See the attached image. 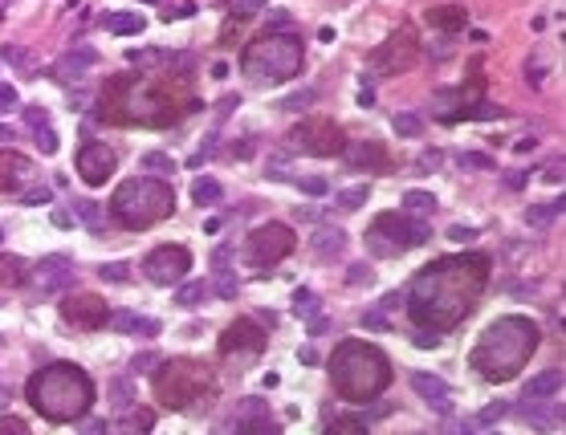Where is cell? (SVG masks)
Masks as SVG:
<instances>
[{"label":"cell","mask_w":566,"mask_h":435,"mask_svg":"<svg viewBox=\"0 0 566 435\" xmlns=\"http://www.w3.org/2000/svg\"><path fill=\"white\" fill-rule=\"evenodd\" d=\"M294 179H298V187H302L305 195H326V187H330L322 175H294Z\"/></svg>","instance_id":"obj_40"},{"label":"cell","mask_w":566,"mask_h":435,"mask_svg":"<svg viewBox=\"0 0 566 435\" xmlns=\"http://www.w3.org/2000/svg\"><path fill=\"white\" fill-rule=\"evenodd\" d=\"M216 293L224 297V301H232V297H236V277H232L228 268H220V273H216Z\"/></svg>","instance_id":"obj_42"},{"label":"cell","mask_w":566,"mask_h":435,"mask_svg":"<svg viewBox=\"0 0 566 435\" xmlns=\"http://www.w3.org/2000/svg\"><path fill=\"white\" fill-rule=\"evenodd\" d=\"M143 167H147V171H159V175H172L175 171V159H172V155H163V151H151V155H143Z\"/></svg>","instance_id":"obj_37"},{"label":"cell","mask_w":566,"mask_h":435,"mask_svg":"<svg viewBox=\"0 0 566 435\" xmlns=\"http://www.w3.org/2000/svg\"><path fill=\"white\" fill-rule=\"evenodd\" d=\"M412 391L420 394L424 403H432L436 411H448V407H452V403H448V387H444V379H436V374L416 370V374H412Z\"/></svg>","instance_id":"obj_21"},{"label":"cell","mask_w":566,"mask_h":435,"mask_svg":"<svg viewBox=\"0 0 566 435\" xmlns=\"http://www.w3.org/2000/svg\"><path fill=\"white\" fill-rule=\"evenodd\" d=\"M522 419L529 427H563V407L554 399H522Z\"/></svg>","instance_id":"obj_20"},{"label":"cell","mask_w":566,"mask_h":435,"mask_svg":"<svg viewBox=\"0 0 566 435\" xmlns=\"http://www.w3.org/2000/svg\"><path fill=\"white\" fill-rule=\"evenodd\" d=\"M367 200H371V187H367V183H358V187H347V191H338V195H334V208H338V212H358Z\"/></svg>","instance_id":"obj_28"},{"label":"cell","mask_w":566,"mask_h":435,"mask_svg":"<svg viewBox=\"0 0 566 435\" xmlns=\"http://www.w3.org/2000/svg\"><path fill=\"white\" fill-rule=\"evenodd\" d=\"M114 167H119V155L106 147V142H86V147H78V159H74V171L86 179L90 187H98V183H106L110 175H114Z\"/></svg>","instance_id":"obj_14"},{"label":"cell","mask_w":566,"mask_h":435,"mask_svg":"<svg viewBox=\"0 0 566 435\" xmlns=\"http://www.w3.org/2000/svg\"><path fill=\"white\" fill-rule=\"evenodd\" d=\"M228 257H232V248H228V244H220L216 253H212V268H216V273H220V268H228Z\"/></svg>","instance_id":"obj_55"},{"label":"cell","mask_w":566,"mask_h":435,"mask_svg":"<svg viewBox=\"0 0 566 435\" xmlns=\"http://www.w3.org/2000/svg\"><path fill=\"white\" fill-rule=\"evenodd\" d=\"M25 123H29V127H41V123H49V114H45L41 106H29V110H25Z\"/></svg>","instance_id":"obj_54"},{"label":"cell","mask_w":566,"mask_h":435,"mask_svg":"<svg viewBox=\"0 0 566 435\" xmlns=\"http://www.w3.org/2000/svg\"><path fill=\"white\" fill-rule=\"evenodd\" d=\"M456 163H461V171H493V155H481V151L456 155Z\"/></svg>","instance_id":"obj_35"},{"label":"cell","mask_w":566,"mask_h":435,"mask_svg":"<svg viewBox=\"0 0 566 435\" xmlns=\"http://www.w3.org/2000/svg\"><path fill=\"white\" fill-rule=\"evenodd\" d=\"M245 253H249V264H253V268H273V264H281L290 253H294V228L269 220V224H261V228L249 232Z\"/></svg>","instance_id":"obj_10"},{"label":"cell","mask_w":566,"mask_h":435,"mask_svg":"<svg viewBox=\"0 0 566 435\" xmlns=\"http://www.w3.org/2000/svg\"><path fill=\"white\" fill-rule=\"evenodd\" d=\"M395 134H403V138H416V134H424V118L416 114V110H399L392 118Z\"/></svg>","instance_id":"obj_32"},{"label":"cell","mask_w":566,"mask_h":435,"mask_svg":"<svg viewBox=\"0 0 566 435\" xmlns=\"http://www.w3.org/2000/svg\"><path fill=\"white\" fill-rule=\"evenodd\" d=\"M546 183H563V159H554L550 167H546V175H542Z\"/></svg>","instance_id":"obj_58"},{"label":"cell","mask_w":566,"mask_h":435,"mask_svg":"<svg viewBox=\"0 0 566 435\" xmlns=\"http://www.w3.org/2000/svg\"><path fill=\"white\" fill-rule=\"evenodd\" d=\"M106 110L110 123H147V127H163L172 118H183L196 110V98L188 89H175V94H155L151 78H119L110 82L102 102H98V114Z\"/></svg>","instance_id":"obj_3"},{"label":"cell","mask_w":566,"mask_h":435,"mask_svg":"<svg viewBox=\"0 0 566 435\" xmlns=\"http://www.w3.org/2000/svg\"><path fill=\"white\" fill-rule=\"evenodd\" d=\"M0 432H17V435H25V432H29V423H25V419H12V415H4V419H0Z\"/></svg>","instance_id":"obj_53"},{"label":"cell","mask_w":566,"mask_h":435,"mask_svg":"<svg viewBox=\"0 0 566 435\" xmlns=\"http://www.w3.org/2000/svg\"><path fill=\"white\" fill-rule=\"evenodd\" d=\"M175 212L172 183L159 175H134L127 183H119V191L110 195V216L123 228H151L159 220H168Z\"/></svg>","instance_id":"obj_6"},{"label":"cell","mask_w":566,"mask_h":435,"mask_svg":"<svg viewBox=\"0 0 566 435\" xmlns=\"http://www.w3.org/2000/svg\"><path fill=\"white\" fill-rule=\"evenodd\" d=\"M106 326H114V330H123V334H139V338H155V334H159V321H155V317H143V313H131V309L110 313Z\"/></svg>","instance_id":"obj_22"},{"label":"cell","mask_w":566,"mask_h":435,"mask_svg":"<svg viewBox=\"0 0 566 435\" xmlns=\"http://www.w3.org/2000/svg\"><path fill=\"white\" fill-rule=\"evenodd\" d=\"M220 195H224V187H220V179H212V175H200V179L192 183L196 208H212V204H220Z\"/></svg>","instance_id":"obj_27"},{"label":"cell","mask_w":566,"mask_h":435,"mask_svg":"<svg viewBox=\"0 0 566 435\" xmlns=\"http://www.w3.org/2000/svg\"><path fill=\"white\" fill-rule=\"evenodd\" d=\"M343 159H347L350 167L358 171H383L387 167V151H383V142H375V138H358V142H343V151H338Z\"/></svg>","instance_id":"obj_19"},{"label":"cell","mask_w":566,"mask_h":435,"mask_svg":"<svg viewBox=\"0 0 566 435\" xmlns=\"http://www.w3.org/2000/svg\"><path fill=\"white\" fill-rule=\"evenodd\" d=\"M33 131H41V134H37V147H41V155H57V134L49 131V123L33 127Z\"/></svg>","instance_id":"obj_44"},{"label":"cell","mask_w":566,"mask_h":435,"mask_svg":"<svg viewBox=\"0 0 566 435\" xmlns=\"http://www.w3.org/2000/svg\"><path fill=\"white\" fill-rule=\"evenodd\" d=\"M86 427H90V432H94V435H102V432H106V427H110V423H106V419H90Z\"/></svg>","instance_id":"obj_59"},{"label":"cell","mask_w":566,"mask_h":435,"mask_svg":"<svg viewBox=\"0 0 566 435\" xmlns=\"http://www.w3.org/2000/svg\"><path fill=\"white\" fill-rule=\"evenodd\" d=\"M424 240H428V224L407 216V212H399V216L387 212V216H379L367 228V248L375 257H399V253H407V248H416Z\"/></svg>","instance_id":"obj_9"},{"label":"cell","mask_w":566,"mask_h":435,"mask_svg":"<svg viewBox=\"0 0 566 435\" xmlns=\"http://www.w3.org/2000/svg\"><path fill=\"white\" fill-rule=\"evenodd\" d=\"M155 362H159V358H155L151 350H147V354H139V358H134V362H131V370H134V374H139V370H147V366H155Z\"/></svg>","instance_id":"obj_56"},{"label":"cell","mask_w":566,"mask_h":435,"mask_svg":"<svg viewBox=\"0 0 566 435\" xmlns=\"http://www.w3.org/2000/svg\"><path fill=\"white\" fill-rule=\"evenodd\" d=\"M363 326H367V330H387V309L379 305V309H371V313H363Z\"/></svg>","instance_id":"obj_48"},{"label":"cell","mask_w":566,"mask_h":435,"mask_svg":"<svg viewBox=\"0 0 566 435\" xmlns=\"http://www.w3.org/2000/svg\"><path fill=\"white\" fill-rule=\"evenodd\" d=\"M119 427H123V432H134V427H139V432H151V427H155V415H151V411H139V407L131 403V407L123 411Z\"/></svg>","instance_id":"obj_31"},{"label":"cell","mask_w":566,"mask_h":435,"mask_svg":"<svg viewBox=\"0 0 566 435\" xmlns=\"http://www.w3.org/2000/svg\"><path fill=\"white\" fill-rule=\"evenodd\" d=\"M505 415H509V407H505V403H493V407H485L477 419H473V427H493V423H501Z\"/></svg>","instance_id":"obj_38"},{"label":"cell","mask_w":566,"mask_h":435,"mask_svg":"<svg viewBox=\"0 0 566 435\" xmlns=\"http://www.w3.org/2000/svg\"><path fill=\"white\" fill-rule=\"evenodd\" d=\"M53 224H57V228H70V224H74V216H65V212H53Z\"/></svg>","instance_id":"obj_60"},{"label":"cell","mask_w":566,"mask_h":435,"mask_svg":"<svg viewBox=\"0 0 566 435\" xmlns=\"http://www.w3.org/2000/svg\"><path fill=\"white\" fill-rule=\"evenodd\" d=\"M0 138H4V142H12V131H8V127H0Z\"/></svg>","instance_id":"obj_62"},{"label":"cell","mask_w":566,"mask_h":435,"mask_svg":"<svg viewBox=\"0 0 566 435\" xmlns=\"http://www.w3.org/2000/svg\"><path fill=\"white\" fill-rule=\"evenodd\" d=\"M330 383L347 403H371L387 391L392 383V362L375 342H338V350L330 354Z\"/></svg>","instance_id":"obj_5"},{"label":"cell","mask_w":566,"mask_h":435,"mask_svg":"<svg viewBox=\"0 0 566 435\" xmlns=\"http://www.w3.org/2000/svg\"><path fill=\"white\" fill-rule=\"evenodd\" d=\"M212 155H216V138H204V147H200V151L192 155V167H200V163H208Z\"/></svg>","instance_id":"obj_50"},{"label":"cell","mask_w":566,"mask_h":435,"mask_svg":"<svg viewBox=\"0 0 566 435\" xmlns=\"http://www.w3.org/2000/svg\"><path fill=\"white\" fill-rule=\"evenodd\" d=\"M558 391H563V370L554 366V370H542V374H534V379L525 383L522 399H558Z\"/></svg>","instance_id":"obj_24"},{"label":"cell","mask_w":566,"mask_h":435,"mask_svg":"<svg viewBox=\"0 0 566 435\" xmlns=\"http://www.w3.org/2000/svg\"><path fill=\"white\" fill-rule=\"evenodd\" d=\"M403 208H407V216L428 220V216H432V208H436V200L428 195V191H407V195H403Z\"/></svg>","instance_id":"obj_30"},{"label":"cell","mask_w":566,"mask_h":435,"mask_svg":"<svg viewBox=\"0 0 566 435\" xmlns=\"http://www.w3.org/2000/svg\"><path fill=\"white\" fill-rule=\"evenodd\" d=\"M343 142H347V138H343V131H338L330 118H305V123H298V127L290 131V147L302 151V155H318V159L338 155Z\"/></svg>","instance_id":"obj_11"},{"label":"cell","mask_w":566,"mask_h":435,"mask_svg":"<svg viewBox=\"0 0 566 435\" xmlns=\"http://www.w3.org/2000/svg\"><path fill=\"white\" fill-rule=\"evenodd\" d=\"M94 65H98V53H94L90 45H70V49L53 61V78H57V82H82Z\"/></svg>","instance_id":"obj_17"},{"label":"cell","mask_w":566,"mask_h":435,"mask_svg":"<svg viewBox=\"0 0 566 435\" xmlns=\"http://www.w3.org/2000/svg\"><path fill=\"white\" fill-rule=\"evenodd\" d=\"M440 163H444V155H440V151H424V155H420V171H436Z\"/></svg>","instance_id":"obj_52"},{"label":"cell","mask_w":566,"mask_h":435,"mask_svg":"<svg viewBox=\"0 0 566 435\" xmlns=\"http://www.w3.org/2000/svg\"><path fill=\"white\" fill-rule=\"evenodd\" d=\"M554 216H563V200L558 204H534V208H525V224H550Z\"/></svg>","instance_id":"obj_34"},{"label":"cell","mask_w":566,"mask_h":435,"mask_svg":"<svg viewBox=\"0 0 566 435\" xmlns=\"http://www.w3.org/2000/svg\"><path fill=\"white\" fill-rule=\"evenodd\" d=\"M538 342H542V330H538L529 317L505 313V317H497V321L481 334V342L473 346V354H469V366L477 370L485 383H509L525 362L534 358Z\"/></svg>","instance_id":"obj_2"},{"label":"cell","mask_w":566,"mask_h":435,"mask_svg":"<svg viewBox=\"0 0 566 435\" xmlns=\"http://www.w3.org/2000/svg\"><path fill=\"white\" fill-rule=\"evenodd\" d=\"M347 285H371V268H367V264H350V268H347Z\"/></svg>","instance_id":"obj_49"},{"label":"cell","mask_w":566,"mask_h":435,"mask_svg":"<svg viewBox=\"0 0 566 435\" xmlns=\"http://www.w3.org/2000/svg\"><path fill=\"white\" fill-rule=\"evenodd\" d=\"M33 179H37L33 159H25V155H17V151H0V191H4V195L21 191V187L33 183Z\"/></svg>","instance_id":"obj_18"},{"label":"cell","mask_w":566,"mask_h":435,"mask_svg":"<svg viewBox=\"0 0 566 435\" xmlns=\"http://www.w3.org/2000/svg\"><path fill=\"white\" fill-rule=\"evenodd\" d=\"M294 309H298L302 317H314V313H318V297H314L310 289H298V293H294Z\"/></svg>","instance_id":"obj_41"},{"label":"cell","mask_w":566,"mask_h":435,"mask_svg":"<svg viewBox=\"0 0 566 435\" xmlns=\"http://www.w3.org/2000/svg\"><path fill=\"white\" fill-rule=\"evenodd\" d=\"M432 21L436 25H448V29H452V25H465V8H440Z\"/></svg>","instance_id":"obj_47"},{"label":"cell","mask_w":566,"mask_h":435,"mask_svg":"<svg viewBox=\"0 0 566 435\" xmlns=\"http://www.w3.org/2000/svg\"><path fill=\"white\" fill-rule=\"evenodd\" d=\"M29 281H33V297L45 301V297H57L61 289L74 285V261L53 253V257H41L37 264H29Z\"/></svg>","instance_id":"obj_13"},{"label":"cell","mask_w":566,"mask_h":435,"mask_svg":"<svg viewBox=\"0 0 566 435\" xmlns=\"http://www.w3.org/2000/svg\"><path fill=\"white\" fill-rule=\"evenodd\" d=\"M314 253H318L322 261H338V257L347 253V232H343V228H318V232H314Z\"/></svg>","instance_id":"obj_23"},{"label":"cell","mask_w":566,"mask_h":435,"mask_svg":"<svg viewBox=\"0 0 566 435\" xmlns=\"http://www.w3.org/2000/svg\"><path fill=\"white\" fill-rule=\"evenodd\" d=\"M29 285V261L4 253L0 257V289H25Z\"/></svg>","instance_id":"obj_25"},{"label":"cell","mask_w":566,"mask_h":435,"mask_svg":"<svg viewBox=\"0 0 566 435\" xmlns=\"http://www.w3.org/2000/svg\"><path fill=\"white\" fill-rule=\"evenodd\" d=\"M183 273H192V253L183 244H163L143 257V277L151 285H179Z\"/></svg>","instance_id":"obj_12"},{"label":"cell","mask_w":566,"mask_h":435,"mask_svg":"<svg viewBox=\"0 0 566 435\" xmlns=\"http://www.w3.org/2000/svg\"><path fill=\"white\" fill-rule=\"evenodd\" d=\"M448 240L469 244V240H477V228H461V224H452V228H448Z\"/></svg>","instance_id":"obj_51"},{"label":"cell","mask_w":566,"mask_h":435,"mask_svg":"<svg viewBox=\"0 0 566 435\" xmlns=\"http://www.w3.org/2000/svg\"><path fill=\"white\" fill-rule=\"evenodd\" d=\"M302 57H305L302 37H298V33H285V25H281V29L273 25V29H265L261 37L245 49L241 70H245L249 82H265V86H273V82H290V78H298Z\"/></svg>","instance_id":"obj_7"},{"label":"cell","mask_w":566,"mask_h":435,"mask_svg":"<svg viewBox=\"0 0 566 435\" xmlns=\"http://www.w3.org/2000/svg\"><path fill=\"white\" fill-rule=\"evenodd\" d=\"M204 394H212V370L200 358H168L155 370V399L172 411L196 407Z\"/></svg>","instance_id":"obj_8"},{"label":"cell","mask_w":566,"mask_h":435,"mask_svg":"<svg viewBox=\"0 0 566 435\" xmlns=\"http://www.w3.org/2000/svg\"><path fill=\"white\" fill-rule=\"evenodd\" d=\"M8 403H12V391H8V387H0V411H4Z\"/></svg>","instance_id":"obj_61"},{"label":"cell","mask_w":566,"mask_h":435,"mask_svg":"<svg viewBox=\"0 0 566 435\" xmlns=\"http://www.w3.org/2000/svg\"><path fill=\"white\" fill-rule=\"evenodd\" d=\"M106 29H110V33H139V29H143V17H139V12L110 17V21H106Z\"/></svg>","instance_id":"obj_36"},{"label":"cell","mask_w":566,"mask_h":435,"mask_svg":"<svg viewBox=\"0 0 566 435\" xmlns=\"http://www.w3.org/2000/svg\"><path fill=\"white\" fill-rule=\"evenodd\" d=\"M61 317L74 326V330H102L106 317H110V305L94 293H78V297H65L61 301Z\"/></svg>","instance_id":"obj_15"},{"label":"cell","mask_w":566,"mask_h":435,"mask_svg":"<svg viewBox=\"0 0 566 435\" xmlns=\"http://www.w3.org/2000/svg\"><path fill=\"white\" fill-rule=\"evenodd\" d=\"M305 106H314V89H302V94H290V98L281 102V110H305Z\"/></svg>","instance_id":"obj_46"},{"label":"cell","mask_w":566,"mask_h":435,"mask_svg":"<svg viewBox=\"0 0 566 435\" xmlns=\"http://www.w3.org/2000/svg\"><path fill=\"white\" fill-rule=\"evenodd\" d=\"M17 195H21L25 204H49V187H45V183H37V179H33V183H25Z\"/></svg>","instance_id":"obj_39"},{"label":"cell","mask_w":566,"mask_h":435,"mask_svg":"<svg viewBox=\"0 0 566 435\" xmlns=\"http://www.w3.org/2000/svg\"><path fill=\"white\" fill-rule=\"evenodd\" d=\"M29 403L49 423H78V419H86L90 403H94V383L82 366L53 362L29 379Z\"/></svg>","instance_id":"obj_4"},{"label":"cell","mask_w":566,"mask_h":435,"mask_svg":"<svg viewBox=\"0 0 566 435\" xmlns=\"http://www.w3.org/2000/svg\"><path fill=\"white\" fill-rule=\"evenodd\" d=\"M224 4H228L236 17H257V12L265 8V0H224Z\"/></svg>","instance_id":"obj_43"},{"label":"cell","mask_w":566,"mask_h":435,"mask_svg":"<svg viewBox=\"0 0 566 435\" xmlns=\"http://www.w3.org/2000/svg\"><path fill=\"white\" fill-rule=\"evenodd\" d=\"M489 285V257L481 253H465V257H444V261L420 268V277L412 281V321L432 330V334H444L452 326H461L473 305L481 301Z\"/></svg>","instance_id":"obj_1"},{"label":"cell","mask_w":566,"mask_h":435,"mask_svg":"<svg viewBox=\"0 0 566 435\" xmlns=\"http://www.w3.org/2000/svg\"><path fill=\"white\" fill-rule=\"evenodd\" d=\"M127 273H131L127 264H102V268H98V277H102V281H110V285H123V281H127Z\"/></svg>","instance_id":"obj_45"},{"label":"cell","mask_w":566,"mask_h":435,"mask_svg":"<svg viewBox=\"0 0 566 435\" xmlns=\"http://www.w3.org/2000/svg\"><path fill=\"white\" fill-rule=\"evenodd\" d=\"M208 297H212V285H204V281H188V285L175 289V305L179 309H200Z\"/></svg>","instance_id":"obj_26"},{"label":"cell","mask_w":566,"mask_h":435,"mask_svg":"<svg viewBox=\"0 0 566 435\" xmlns=\"http://www.w3.org/2000/svg\"><path fill=\"white\" fill-rule=\"evenodd\" d=\"M110 403H114V411H127L134 403V387H131V379H114L110 383Z\"/></svg>","instance_id":"obj_33"},{"label":"cell","mask_w":566,"mask_h":435,"mask_svg":"<svg viewBox=\"0 0 566 435\" xmlns=\"http://www.w3.org/2000/svg\"><path fill=\"white\" fill-rule=\"evenodd\" d=\"M74 220L90 224L94 232H106V216H102V208H98L94 200H78V204H74Z\"/></svg>","instance_id":"obj_29"},{"label":"cell","mask_w":566,"mask_h":435,"mask_svg":"<svg viewBox=\"0 0 566 435\" xmlns=\"http://www.w3.org/2000/svg\"><path fill=\"white\" fill-rule=\"evenodd\" d=\"M8 106H17V89H12V86H0V114H4Z\"/></svg>","instance_id":"obj_57"},{"label":"cell","mask_w":566,"mask_h":435,"mask_svg":"<svg viewBox=\"0 0 566 435\" xmlns=\"http://www.w3.org/2000/svg\"><path fill=\"white\" fill-rule=\"evenodd\" d=\"M265 330L257 326V317H241V321H232L228 330H224V338H220V354H236V350H249V354H261L265 350Z\"/></svg>","instance_id":"obj_16"}]
</instances>
